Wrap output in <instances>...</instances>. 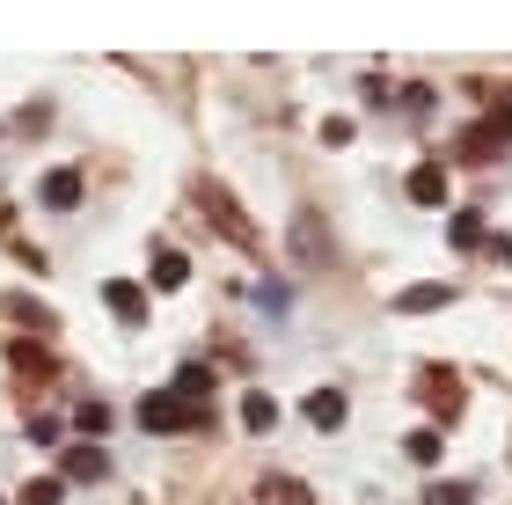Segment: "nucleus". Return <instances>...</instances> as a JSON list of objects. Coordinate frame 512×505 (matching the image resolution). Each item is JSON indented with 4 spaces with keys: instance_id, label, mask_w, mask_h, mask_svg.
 <instances>
[{
    "instance_id": "f257e3e1",
    "label": "nucleus",
    "mask_w": 512,
    "mask_h": 505,
    "mask_svg": "<svg viewBox=\"0 0 512 505\" xmlns=\"http://www.w3.org/2000/svg\"><path fill=\"white\" fill-rule=\"evenodd\" d=\"M139 425H147L154 440H169V432H205L213 410H191V403H176L169 388H154V396H139Z\"/></svg>"
},
{
    "instance_id": "f03ea898",
    "label": "nucleus",
    "mask_w": 512,
    "mask_h": 505,
    "mask_svg": "<svg viewBox=\"0 0 512 505\" xmlns=\"http://www.w3.org/2000/svg\"><path fill=\"white\" fill-rule=\"evenodd\" d=\"M198 205H205V220H213V227H220V235L235 242V249H256V227L242 220V205L227 198L220 183H198Z\"/></svg>"
},
{
    "instance_id": "7ed1b4c3",
    "label": "nucleus",
    "mask_w": 512,
    "mask_h": 505,
    "mask_svg": "<svg viewBox=\"0 0 512 505\" xmlns=\"http://www.w3.org/2000/svg\"><path fill=\"white\" fill-rule=\"evenodd\" d=\"M103 476H110V454L103 447H59V484H103Z\"/></svg>"
},
{
    "instance_id": "20e7f679",
    "label": "nucleus",
    "mask_w": 512,
    "mask_h": 505,
    "mask_svg": "<svg viewBox=\"0 0 512 505\" xmlns=\"http://www.w3.org/2000/svg\"><path fill=\"white\" fill-rule=\"evenodd\" d=\"M103 308L118 315L125 330H132V323H147V293H139L132 279H110V286H103Z\"/></svg>"
},
{
    "instance_id": "39448f33",
    "label": "nucleus",
    "mask_w": 512,
    "mask_h": 505,
    "mask_svg": "<svg viewBox=\"0 0 512 505\" xmlns=\"http://www.w3.org/2000/svg\"><path fill=\"white\" fill-rule=\"evenodd\" d=\"M37 198L52 205V213H74V205H81V169H52L37 183Z\"/></svg>"
},
{
    "instance_id": "423d86ee",
    "label": "nucleus",
    "mask_w": 512,
    "mask_h": 505,
    "mask_svg": "<svg viewBox=\"0 0 512 505\" xmlns=\"http://www.w3.org/2000/svg\"><path fill=\"white\" fill-rule=\"evenodd\" d=\"M176 403H191V410H205V396H213V366H176V388H169Z\"/></svg>"
},
{
    "instance_id": "0eeeda50",
    "label": "nucleus",
    "mask_w": 512,
    "mask_h": 505,
    "mask_svg": "<svg viewBox=\"0 0 512 505\" xmlns=\"http://www.w3.org/2000/svg\"><path fill=\"white\" fill-rule=\"evenodd\" d=\"M256 505H315V498H308L300 476H264V484H256Z\"/></svg>"
},
{
    "instance_id": "6e6552de",
    "label": "nucleus",
    "mask_w": 512,
    "mask_h": 505,
    "mask_svg": "<svg viewBox=\"0 0 512 505\" xmlns=\"http://www.w3.org/2000/svg\"><path fill=\"white\" fill-rule=\"evenodd\" d=\"M447 198V169L425 162V169H410V205H439Z\"/></svg>"
},
{
    "instance_id": "1a4fd4ad",
    "label": "nucleus",
    "mask_w": 512,
    "mask_h": 505,
    "mask_svg": "<svg viewBox=\"0 0 512 505\" xmlns=\"http://www.w3.org/2000/svg\"><path fill=\"white\" fill-rule=\"evenodd\" d=\"M147 279H154L161 293H169V286L191 279V257H183V249H154V271H147Z\"/></svg>"
},
{
    "instance_id": "9d476101",
    "label": "nucleus",
    "mask_w": 512,
    "mask_h": 505,
    "mask_svg": "<svg viewBox=\"0 0 512 505\" xmlns=\"http://www.w3.org/2000/svg\"><path fill=\"white\" fill-rule=\"evenodd\" d=\"M8 359H15L22 374H30V381H44V374H59V359L44 352V344H30V337H22V344H8Z\"/></svg>"
},
{
    "instance_id": "9b49d317",
    "label": "nucleus",
    "mask_w": 512,
    "mask_h": 505,
    "mask_svg": "<svg viewBox=\"0 0 512 505\" xmlns=\"http://www.w3.org/2000/svg\"><path fill=\"white\" fill-rule=\"evenodd\" d=\"M308 425H322V432L344 425V396H337V388H315V396H308Z\"/></svg>"
},
{
    "instance_id": "f8f14e48",
    "label": "nucleus",
    "mask_w": 512,
    "mask_h": 505,
    "mask_svg": "<svg viewBox=\"0 0 512 505\" xmlns=\"http://www.w3.org/2000/svg\"><path fill=\"white\" fill-rule=\"evenodd\" d=\"M242 425H249V432H271V425H278V403L264 396V388H249V396H242Z\"/></svg>"
},
{
    "instance_id": "ddd939ff",
    "label": "nucleus",
    "mask_w": 512,
    "mask_h": 505,
    "mask_svg": "<svg viewBox=\"0 0 512 505\" xmlns=\"http://www.w3.org/2000/svg\"><path fill=\"white\" fill-rule=\"evenodd\" d=\"M74 432H81L88 447H96L103 432H110V403H81V410H74Z\"/></svg>"
},
{
    "instance_id": "4468645a",
    "label": "nucleus",
    "mask_w": 512,
    "mask_h": 505,
    "mask_svg": "<svg viewBox=\"0 0 512 505\" xmlns=\"http://www.w3.org/2000/svg\"><path fill=\"white\" fill-rule=\"evenodd\" d=\"M0 315H15L22 330H44V323H52V315H44V308L30 301V293H8V301H0Z\"/></svg>"
},
{
    "instance_id": "2eb2a0df",
    "label": "nucleus",
    "mask_w": 512,
    "mask_h": 505,
    "mask_svg": "<svg viewBox=\"0 0 512 505\" xmlns=\"http://www.w3.org/2000/svg\"><path fill=\"white\" fill-rule=\"evenodd\" d=\"M447 301H454V286H410L395 308H403V315H417V308H447Z\"/></svg>"
},
{
    "instance_id": "dca6fc26",
    "label": "nucleus",
    "mask_w": 512,
    "mask_h": 505,
    "mask_svg": "<svg viewBox=\"0 0 512 505\" xmlns=\"http://www.w3.org/2000/svg\"><path fill=\"white\" fill-rule=\"evenodd\" d=\"M425 396H432L439 410H454V403H461V388L447 381V366H432V374H425Z\"/></svg>"
},
{
    "instance_id": "f3484780",
    "label": "nucleus",
    "mask_w": 512,
    "mask_h": 505,
    "mask_svg": "<svg viewBox=\"0 0 512 505\" xmlns=\"http://www.w3.org/2000/svg\"><path fill=\"white\" fill-rule=\"evenodd\" d=\"M425 505H476V484H432Z\"/></svg>"
},
{
    "instance_id": "a211bd4d",
    "label": "nucleus",
    "mask_w": 512,
    "mask_h": 505,
    "mask_svg": "<svg viewBox=\"0 0 512 505\" xmlns=\"http://www.w3.org/2000/svg\"><path fill=\"white\" fill-rule=\"evenodd\" d=\"M59 476H37V484H22V505H59Z\"/></svg>"
},
{
    "instance_id": "6ab92c4d",
    "label": "nucleus",
    "mask_w": 512,
    "mask_h": 505,
    "mask_svg": "<svg viewBox=\"0 0 512 505\" xmlns=\"http://www.w3.org/2000/svg\"><path fill=\"white\" fill-rule=\"evenodd\" d=\"M410 462H417V469L439 462V432H410Z\"/></svg>"
},
{
    "instance_id": "aec40b11",
    "label": "nucleus",
    "mask_w": 512,
    "mask_h": 505,
    "mask_svg": "<svg viewBox=\"0 0 512 505\" xmlns=\"http://www.w3.org/2000/svg\"><path fill=\"white\" fill-rule=\"evenodd\" d=\"M30 440H37V447H59V440H66V425H59V418H37V425H30Z\"/></svg>"
},
{
    "instance_id": "412c9836",
    "label": "nucleus",
    "mask_w": 512,
    "mask_h": 505,
    "mask_svg": "<svg viewBox=\"0 0 512 505\" xmlns=\"http://www.w3.org/2000/svg\"><path fill=\"white\" fill-rule=\"evenodd\" d=\"M505 257H512V249H505Z\"/></svg>"
},
{
    "instance_id": "4be33fe9",
    "label": "nucleus",
    "mask_w": 512,
    "mask_h": 505,
    "mask_svg": "<svg viewBox=\"0 0 512 505\" xmlns=\"http://www.w3.org/2000/svg\"><path fill=\"white\" fill-rule=\"evenodd\" d=\"M0 505H8V498H0Z\"/></svg>"
}]
</instances>
